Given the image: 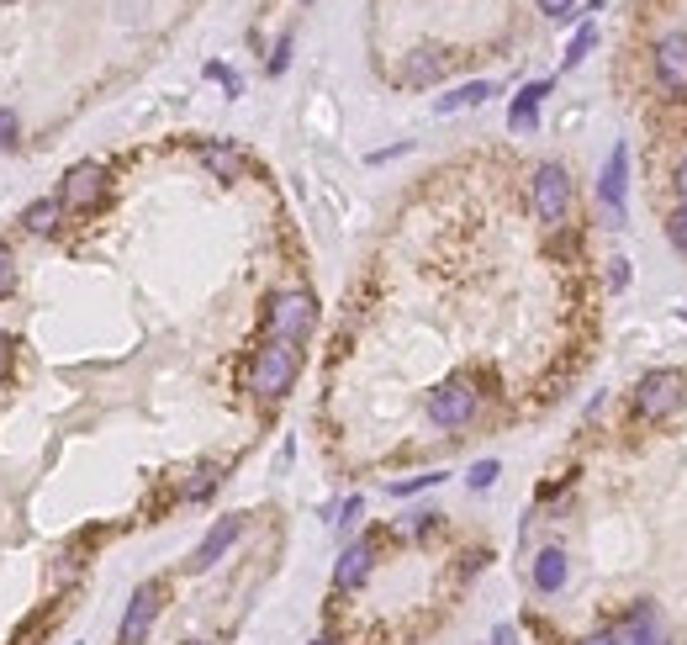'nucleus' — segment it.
<instances>
[{
    "label": "nucleus",
    "instance_id": "f257e3e1",
    "mask_svg": "<svg viewBox=\"0 0 687 645\" xmlns=\"http://www.w3.org/2000/svg\"><path fill=\"white\" fill-rule=\"evenodd\" d=\"M296 371H302V349H296V344H281V339H265V344L254 349L244 381H249L254 397L275 402V397H286L291 386H296Z\"/></svg>",
    "mask_w": 687,
    "mask_h": 645
},
{
    "label": "nucleus",
    "instance_id": "f03ea898",
    "mask_svg": "<svg viewBox=\"0 0 687 645\" xmlns=\"http://www.w3.org/2000/svg\"><path fill=\"white\" fill-rule=\"evenodd\" d=\"M312 328H318V302H312V291H275L265 302V334L281 339V344H302Z\"/></svg>",
    "mask_w": 687,
    "mask_h": 645
},
{
    "label": "nucleus",
    "instance_id": "7ed1b4c3",
    "mask_svg": "<svg viewBox=\"0 0 687 645\" xmlns=\"http://www.w3.org/2000/svg\"><path fill=\"white\" fill-rule=\"evenodd\" d=\"M481 408V392L471 386V376H450L429 392V423L434 429H466Z\"/></svg>",
    "mask_w": 687,
    "mask_h": 645
},
{
    "label": "nucleus",
    "instance_id": "20e7f679",
    "mask_svg": "<svg viewBox=\"0 0 687 645\" xmlns=\"http://www.w3.org/2000/svg\"><path fill=\"white\" fill-rule=\"evenodd\" d=\"M164 598H170V587H164L159 577L154 582H138L133 598H127V614L117 624V645H143L148 630H154L159 614H164Z\"/></svg>",
    "mask_w": 687,
    "mask_h": 645
},
{
    "label": "nucleus",
    "instance_id": "39448f33",
    "mask_svg": "<svg viewBox=\"0 0 687 645\" xmlns=\"http://www.w3.org/2000/svg\"><path fill=\"white\" fill-rule=\"evenodd\" d=\"M682 397H687V376L682 371H651V376H640V386H635V413L661 423V418H672L682 408Z\"/></svg>",
    "mask_w": 687,
    "mask_h": 645
},
{
    "label": "nucleus",
    "instance_id": "423d86ee",
    "mask_svg": "<svg viewBox=\"0 0 687 645\" xmlns=\"http://www.w3.org/2000/svg\"><path fill=\"white\" fill-rule=\"evenodd\" d=\"M106 201V170L96 159H80V164H69L64 180H59V207L64 212H96Z\"/></svg>",
    "mask_w": 687,
    "mask_h": 645
},
{
    "label": "nucleus",
    "instance_id": "0eeeda50",
    "mask_svg": "<svg viewBox=\"0 0 687 645\" xmlns=\"http://www.w3.org/2000/svg\"><path fill=\"white\" fill-rule=\"evenodd\" d=\"M534 212H540L545 228H561L571 212V175L566 164H540L534 170Z\"/></svg>",
    "mask_w": 687,
    "mask_h": 645
},
{
    "label": "nucleus",
    "instance_id": "6e6552de",
    "mask_svg": "<svg viewBox=\"0 0 687 645\" xmlns=\"http://www.w3.org/2000/svg\"><path fill=\"white\" fill-rule=\"evenodd\" d=\"M614 645H672L666 624L656 614V603H635L629 614L614 624Z\"/></svg>",
    "mask_w": 687,
    "mask_h": 645
},
{
    "label": "nucleus",
    "instance_id": "1a4fd4ad",
    "mask_svg": "<svg viewBox=\"0 0 687 645\" xmlns=\"http://www.w3.org/2000/svg\"><path fill=\"white\" fill-rule=\"evenodd\" d=\"M656 75L666 85V96L687 101V32H666L656 43Z\"/></svg>",
    "mask_w": 687,
    "mask_h": 645
},
{
    "label": "nucleus",
    "instance_id": "9d476101",
    "mask_svg": "<svg viewBox=\"0 0 687 645\" xmlns=\"http://www.w3.org/2000/svg\"><path fill=\"white\" fill-rule=\"evenodd\" d=\"M238 534H244V513H228V519H217V524L207 529V540L196 545V556L185 561V571H212V566L238 545Z\"/></svg>",
    "mask_w": 687,
    "mask_h": 645
},
{
    "label": "nucleus",
    "instance_id": "9b49d317",
    "mask_svg": "<svg viewBox=\"0 0 687 645\" xmlns=\"http://www.w3.org/2000/svg\"><path fill=\"white\" fill-rule=\"evenodd\" d=\"M370 571H376V540H355V545H344V556L339 566H333V593H355V587L370 582Z\"/></svg>",
    "mask_w": 687,
    "mask_h": 645
},
{
    "label": "nucleus",
    "instance_id": "f8f14e48",
    "mask_svg": "<svg viewBox=\"0 0 687 645\" xmlns=\"http://www.w3.org/2000/svg\"><path fill=\"white\" fill-rule=\"evenodd\" d=\"M624 186H629V149L624 143H614V154H608L603 164V180H598V201H603V212H608V223H624Z\"/></svg>",
    "mask_w": 687,
    "mask_h": 645
},
{
    "label": "nucleus",
    "instance_id": "ddd939ff",
    "mask_svg": "<svg viewBox=\"0 0 687 645\" xmlns=\"http://www.w3.org/2000/svg\"><path fill=\"white\" fill-rule=\"evenodd\" d=\"M566 577H571V566H566V550H540L534 556V566H529V582H534V593H561L566 587Z\"/></svg>",
    "mask_w": 687,
    "mask_h": 645
},
{
    "label": "nucleus",
    "instance_id": "4468645a",
    "mask_svg": "<svg viewBox=\"0 0 687 645\" xmlns=\"http://www.w3.org/2000/svg\"><path fill=\"white\" fill-rule=\"evenodd\" d=\"M550 96V80H529L524 90L513 96V106H508V127L513 133H529L534 122H540V101Z\"/></svg>",
    "mask_w": 687,
    "mask_h": 645
},
{
    "label": "nucleus",
    "instance_id": "2eb2a0df",
    "mask_svg": "<svg viewBox=\"0 0 687 645\" xmlns=\"http://www.w3.org/2000/svg\"><path fill=\"white\" fill-rule=\"evenodd\" d=\"M196 159L212 180H244V154H238L233 143H201Z\"/></svg>",
    "mask_w": 687,
    "mask_h": 645
},
{
    "label": "nucleus",
    "instance_id": "dca6fc26",
    "mask_svg": "<svg viewBox=\"0 0 687 645\" xmlns=\"http://www.w3.org/2000/svg\"><path fill=\"white\" fill-rule=\"evenodd\" d=\"M444 69H450V53L444 48H418L402 64V85H434V80H444Z\"/></svg>",
    "mask_w": 687,
    "mask_h": 645
},
{
    "label": "nucleus",
    "instance_id": "f3484780",
    "mask_svg": "<svg viewBox=\"0 0 687 645\" xmlns=\"http://www.w3.org/2000/svg\"><path fill=\"white\" fill-rule=\"evenodd\" d=\"M487 96H497V85H492V80H471V85L450 90V96H439V117H450V112H471V106H481Z\"/></svg>",
    "mask_w": 687,
    "mask_h": 645
},
{
    "label": "nucleus",
    "instance_id": "a211bd4d",
    "mask_svg": "<svg viewBox=\"0 0 687 645\" xmlns=\"http://www.w3.org/2000/svg\"><path fill=\"white\" fill-rule=\"evenodd\" d=\"M59 212H64V207H59V196H43V201H32V207L22 212V228L37 233V238H48L53 223H59Z\"/></svg>",
    "mask_w": 687,
    "mask_h": 645
},
{
    "label": "nucleus",
    "instance_id": "6ab92c4d",
    "mask_svg": "<svg viewBox=\"0 0 687 645\" xmlns=\"http://www.w3.org/2000/svg\"><path fill=\"white\" fill-rule=\"evenodd\" d=\"M592 43H598V32H592V27H582L577 38L566 43V53H561V64H566V69H577V64L587 59V53H592Z\"/></svg>",
    "mask_w": 687,
    "mask_h": 645
},
{
    "label": "nucleus",
    "instance_id": "aec40b11",
    "mask_svg": "<svg viewBox=\"0 0 687 645\" xmlns=\"http://www.w3.org/2000/svg\"><path fill=\"white\" fill-rule=\"evenodd\" d=\"M444 482V471H423V476H402V482H392L386 492L392 497H413V492H423V487H439Z\"/></svg>",
    "mask_w": 687,
    "mask_h": 645
},
{
    "label": "nucleus",
    "instance_id": "412c9836",
    "mask_svg": "<svg viewBox=\"0 0 687 645\" xmlns=\"http://www.w3.org/2000/svg\"><path fill=\"white\" fill-rule=\"evenodd\" d=\"M497 476H503V466H497V460H476V466L466 471V487H471V492H487Z\"/></svg>",
    "mask_w": 687,
    "mask_h": 645
},
{
    "label": "nucleus",
    "instance_id": "4be33fe9",
    "mask_svg": "<svg viewBox=\"0 0 687 645\" xmlns=\"http://www.w3.org/2000/svg\"><path fill=\"white\" fill-rule=\"evenodd\" d=\"M212 492H217V471L201 466L196 482H185V503H201V497H212Z\"/></svg>",
    "mask_w": 687,
    "mask_h": 645
},
{
    "label": "nucleus",
    "instance_id": "5701e85b",
    "mask_svg": "<svg viewBox=\"0 0 687 645\" xmlns=\"http://www.w3.org/2000/svg\"><path fill=\"white\" fill-rule=\"evenodd\" d=\"M16 291V254H11V244L0 238V302H6Z\"/></svg>",
    "mask_w": 687,
    "mask_h": 645
},
{
    "label": "nucleus",
    "instance_id": "b1692460",
    "mask_svg": "<svg viewBox=\"0 0 687 645\" xmlns=\"http://www.w3.org/2000/svg\"><path fill=\"white\" fill-rule=\"evenodd\" d=\"M666 238H672V249L687 254V201H677V212L666 217Z\"/></svg>",
    "mask_w": 687,
    "mask_h": 645
},
{
    "label": "nucleus",
    "instance_id": "393cba45",
    "mask_svg": "<svg viewBox=\"0 0 687 645\" xmlns=\"http://www.w3.org/2000/svg\"><path fill=\"white\" fill-rule=\"evenodd\" d=\"M11 371H16V339L0 328V381H11Z\"/></svg>",
    "mask_w": 687,
    "mask_h": 645
},
{
    "label": "nucleus",
    "instance_id": "a878e982",
    "mask_svg": "<svg viewBox=\"0 0 687 645\" xmlns=\"http://www.w3.org/2000/svg\"><path fill=\"white\" fill-rule=\"evenodd\" d=\"M629 281H635V270H629V260H608V286L624 291Z\"/></svg>",
    "mask_w": 687,
    "mask_h": 645
},
{
    "label": "nucleus",
    "instance_id": "bb28decb",
    "mask_svg": "<svg viewBox=\"0 0 687 645\" xmlns=\"http://www.w3.org/2000/svg\"><path fill=\"white\" fill-rule=\"evenodd\" d=\"M16 133H22L16 112H0V149H16Z\"/></svg>",
    "mask_w": 687,
    "mask_h": 645
},
{
    "label": "nucleus",
    "instance_id": "cd10ccee",
    "mask_svg": "<svg viewBox=\"0 0 687 645\" xmlns=\"http://www.w3.org/2000/svg\"><path fill=\"white\" fill-rule=\"evenodd\" d=\"M360 513H365V497H349V503H339V519H333V524H339V529H349V524L360 519Z\"/></svg>",
    "mask_w": 687,
    "mask_h": 645
},
{
    "label": "nucleus",
    "instance_id": "c85d7f7f",
    "mask_svg": "<svg viewBox=\"0 0 687 645\" xmlns=\"http://www.w3.org/2000/svg\"><path fill=\"white\" fill-rule=\"evenodd\" d=\"M540 11L550 16V22H566V16L577 11V0H540Z\"/></svg>",
    "mask_w": 687,
    "mask_h": 645
},
{
    "label": "nucleus",
    "instance_id": "c756f323",
    "mask_svg": "<svg viewBox=\"0 0 687 645\" xmlns=\"http://www.w3.org/2000/svg\"><path fill=\"white\" fill-rule=\"evenodd\" d=\"M286 64H291V38H281V43H275V53H270V75H281Z\"/></svg>",
    "mask_w": 687,
    "mask_h": 645
},
{
    "label": "nucleus",
    "instance_id": "7c9ffc66",
    "mask_svg": "<svg viewBox=\"0 0 687 645\" xmlns=\"http://www.w3.org/2000/svg\"><path fill=\"white\" fill-rule=\"evenodd\" d=\"M672 191H677V201H687V159L677 164V175H672Z\"/></svg>",
    "mask_w": 687,
    "mask_h": 645
},
{
    "label": "nucleus",
    "instance_id": "2f4dec72",
    "mask_svg": "<svg viewBox=\"0 0 687 645\" xmlns=\"http://www.w3.org/2000/svg\"><path fill=\"white\" fill-rule=\"evenodd\" d=\"M577 645H614V630H592V635H582Z\"/></svg>",
    "mask_w": 687,
    "mask_h": 645
},
{
    "label": "nucleus",
    "instance_id": "473e14b6",
    "mask_svg": "<svg viewBox=\"0 0 687 645\" xmlns=\"http://www.w3.org/2000/svg\"><path fill=\"white\" fill-rule=\"evenodd\" d=\"M492 645H513V624H503V630L492 635Z\"/></svg>",
    "mask_w": 687,
    "mask_h": 645
},
{
    "label": "nucleus",
    "instance_id": "72a5a7b5",
    "mask_svg": "<svg viewBox=\"0 0 687 645\" xmlns=\"http://www.w3.org/2000/svg\"><path fill=\"white\" fill-rule=\"evenodd\" d=\"M180 645H212V640H180Z\"/></svg>",
    "mask_w": 687,
    "mask_h": 645
},
{
    "label": "nucleus",
    "instance_id": "f704fd0d",
    "mask_svg": "<svg viewBox=\"0 0 687 645\" xmlns=\"http://www.w3.org/2000/svg\"><path fill=\"white\" fill-rule=\"evenodd\" d=\"M312 645H333V640H328V635H318V640H312Z\"/></svg>",
    "mask_w": 687,
    "mask_h": 645
},
{
    "label": "nucleus",
    "instance_id": "c9c22d12",
    "mask_svg": "<svg viewBox=\"0 0 687 645\" xmlns=\"http://www.w3.org/2000/svg\"><path fill=\"white\" fill-rule=\"evenodd\" d=\"M307 6H312V0H307Z\"/></svg>",
    "mask_w": 687,
    "mask_h": 645
}]
</instances>
